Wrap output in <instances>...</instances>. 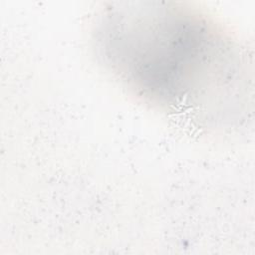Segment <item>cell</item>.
I'll use <instances>...</instances> for the list:
<instances>
[{
	"label": "cell",
	"instance_id": "1",
	"mask_svg": "<svg viewBox=\"0 0 255 255\" xmlns=\"http://www.w3.org/2000/svg\"><path fill=\"white\" fill-rule=\"evenodd\" d=\"M105 29L104 54L121 77L165 104L187 102L210 88L223 56L204 23L174 9H125Z\"/></svg>",
	"mask_w": 255,
	"mask_h": 255
}]
</instances>
